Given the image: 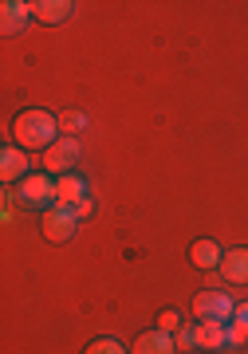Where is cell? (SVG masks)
I'll return each mask as SVG.
<instances>
[{
  "instance_id": "cell-17",
  "label": "cell",
  "mask_w": 248,
  "mask_h": 354,
  "mask_svg": "<svg viewBox=\"0 0 248 354\" xmlns=\"http://www.w3.org/2000/svg\"><path fill=\"white\" fill-rule=\"evenodd\" d=\"M174 346L177 351H189V346H197V339H193V327H181L174 335Z\"/></svg>"
},
{
  "instance_id": "cell-9",
  "label": "cell",
  "mask_w": 248,
  "mask_h": 354,
  "mask_svg": "<svg viewBox=\"0 0 248 354\" xmlns=\"http://www.w3.org/2000/svg\"><path fill=\"white\" fill-rule=\"evenodd\" d=\"M71 0H36L32 4V20H39V24H63L67 16H71Z\"/></svg>"
},
{
  "instance_id": "cell-2",
  "label": "cell",
  "mask_w": 248,
  "mask_h": 354,
  "mask_svg": "<svg viewBox=\"0 0 248 354\" xmlns=\"http://www.w3.org/2000/svg\"><path fill=\"white\" fill-rule=\"evenodd\" d=\"M16 201L24 209H44L48 213L51 205H60V189H55V177L51 174H28L16 189Z\"/></svg>"
},
{
  "instance_id": "cell-14",
  "label": "cell",
  "mask_w": 248,
  "mask_h": 354,
  "mask_svg": "<svg viewBox=\"0 0 248 354\" xmlns=\"http://www.w3.org/2000/svg\"><path fill=\"white\" fill-rule=\"evenodd\" d=\"M60 130L75 138L79 130H87V114H79V111H63V114H60Z\"/></svg>"
},
{
  "instance_id": "cell-6",
  "label": "cell",
  "mask_w": 248,
  "mask_h": 354,
  "mask_svg": "<svg viewBox=\"0 0 248 354\" xmlns=\"http://www.w3.org/2000/svg\"><path fill=\"white\" fill-rule=\"evenodd\" d=\"M32 24V4H20V0H4L0 4V32L4 36H16Z\"/></svg>"
},
{
  "instance_id": "cell-4",
  "label": "cell",
  "mask_w": 248,
  "mask_h": 354,
  "mask_svg": "<svg viewBox=\"0 0 248 354\" xmlns=\"http://www.w3.org/2000/svg\"><path fill=\"white\" fill-rule=\"evenodd\" d=\"M79 158H83V146H79V138H71V134H63L51 150H44V165H48V174H71L75 165H79Z\"/></svg>"
},
{
  "instance_id": "cell-18",
  "label": "cell",
  "mask_w": 248,
  "mask_h": 354,
  "mask_svg": "<svg viewBox=\"0 0 248 354\" xmlns=\"http://www.w3.org/2000/svg\"><path fill=\"white\" fill-rule=\"evenodd\" d=\"M248 342V330L236 327V323H229V346H245Z\"/></svg>"
},
{
  "instance_id": "cell-5",
  "label": "cell",
  "mask_w": 248,
  "mask_h": 354,
  "mask_svg": "<svg viewBox=\"0 0 248 354\" xmlns=\"http://www.w3.org/2000/svg\"><path fill=\"white\" fill-rule=\"evenodd\" d=\"M75 228H79V213H75L71 205H51L48 213H44V236L55 244L71 241Z\"/></svg>"
},
{
  "instance_id": "cell-3",
  "label": "cell",
  "mask_w": 248,
  "mask_h": 354,
  "mask_svg": "<svg viewBox=\"0 0 248 354\" xmlns=\"http://www.w3.org/2000/svg\"><path fill=\"white\" fill-rule=\"evenodd\" d=\"M233 311H236V304H233V295H229V291L205 288V291L193 295V315H197L201 323H209V319H213V323H229Z\"/></svg>"
},
{
  "instance_id": "cell-12",
  "label": "cell",
  "mask_w": 248,
  "mask_h": 354,
  "mask_svg": "<svg viewBox=\"0 0 248 354\" xmlns=\"http://www.w3.org/2000/svg\"><path fill=\"white\" fill-rule=\"evenodd\" d=\"M221 276L229 283H248V248H233L221 260Z\"/></svg>"
},
{
  "instance_id": "cell-13",
  "label": "cell",
  "mask_w": 248,
  "mask_h": 354,
  "mask_svg": "<svg viewBox=\"0 0 248 354\" xmlns=\"http://www.w3.org/2000/svg\"><path fill=\"white\" fill-rule=\"evenodd\" d=\"M189 260L197 268H205V272H213V268H221L224 252L217 241H193V248H189Z\"/></svg>"
},
{
  "instance_id": "cell-11",
  "label": "cell",
  "mask_w": 248,
  "mask_h": 354,
  "mask_svg": "<svg viewBox=\"0 0 248 354\" xmlns=\"http://www.w3.org/2000/svg\"><path fill=\"white\" fill-rule=\"evenodd\" d=\"M24 165H28V150H20V146H8V150L0 153V177L12 185V181H24Z\"/></svg>"
},
{
  "instance_id": "cell-10",
  "label": "cell",
  "mask_w": 248,
  "mask_h": 354,
  "mask_svg": "<svg viewBox=\"0 0 248 354\" xmlns=\"http://www.w3.org/2000/svg\"><path fill=\"white\" fill-rule=\"evenodd\" d=\"M55 189H60V205H83L87 201V181L79 174H63V177H55Z\"/></svg>"
},
{
  "instance_id": "cell-1",
  "label": "cell",
  "mask_w": 248,
  "mask_h": 354,
  "mask_svg": "<svg viewBox=\"0 0 248 354\" xmlns=\"http://www.w3.org/2000/svg\"><path fill=\"white\" fill-rule=\"evenodd\" d=\"M12 138L20 150H51L60 142V118L48 111H20L12 118Z\"/></svg>"
},
{
  "instance_id": "cell-16",
  "label": "cell",
  "mask_w": 248,
  "mask_h": 354,
  "mask_svg": "<svg viewBox=\"0 0 248 354\" xmlns=\"http://www.w3.org/2000/svg\"><path fill=\"white\" fill-rule=\"evenodd\" d=\"M158 330L177 335V330H181V315H177V311H161V315H158Z\"/></svg>"
},
{
  "instance_id": "cell-20",
  "label": "cell",
  "mask_w": 248,
  "mask_h": 354,
  "mask_svg": "<svg viewBox=\"0 0 248 354\" xmlns=\"http://www.w3.org/2000/svg\"><path fill=\"white\" fill-rule=\"evenodd\" d=\"M75 213H79V221H83V216H91V213H95V201L87 197L83 205H75Z\"/></svg>"
},
{
  "instance_id": "cell-7",
  "label": "cell",
  "mask_w": 248,
  "mask_h": 354,
  "mask_svg": "<svg viewBox=\"0 0 248 354\" xmlns=\"http://www.w3.org/2000/svg\"><path fill=\"white\" fill-rule=\"evenodd\" d=\"M177 346H174V335H166V330H142L134 339V351L130 354H174Z\"/></svg>"
},
{
  "instance_id": "cell-19",
  "label": "cell",
  "mask_w": 248,
  "mask_h": 354,
  "mask_svg": "<svg viewBox=\"0 0 248 354\" xmlns=\"http://www.w3.org/2000/svg\"><path fill=\"white\" fill-rule=\"evenodd\" d=\"M229 323H236V327L248 330V304H236V311H233V319H229Z\"/></svg>"
},
{
  "instance_id": "cell-8",
  "label": "cell",
  "mask_w": 248,
  "mask_h": 354,
  "mask_svg": "<svg viewBox=\"0 0 248 354\" xmlns=\"http://www.w3.org/2000/svg\"><path fill=\"white\" fill-rule=\"evenodd\" d=\"M193 339H197L201 351H221V346H229V323H197L193 327Z\"/></svg>"
},
{
  "instance_id": "cell-15",
  "label": "cell",
  "mask_w": 248,
  "mask_h": 354,
  "mask_svg": "<svg viewBox=\"0 0 248 354\" xmlns=\"http://www.w3.org/2000/svg\"><path fill=\"white\" fill-rule=\"evenodd\" d=\"M83 354H130V351H126V346H123L118 339H95Z\"/></svg>"
}]
</instances>
